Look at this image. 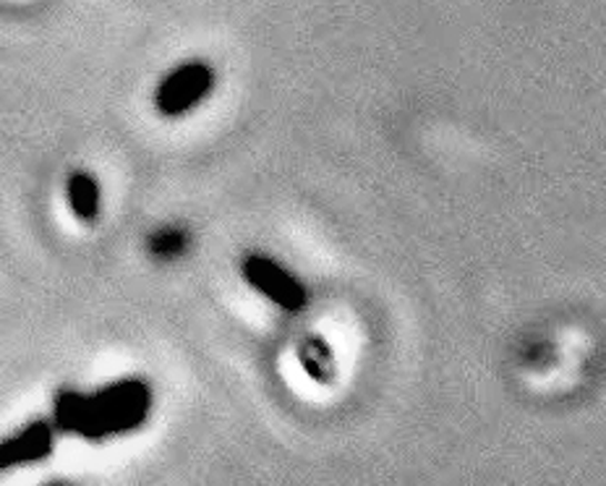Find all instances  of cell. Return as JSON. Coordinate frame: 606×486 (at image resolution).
Segmentation results:
<instances>
[{"instance_id": "cell-1", "label": "cell", "mask_w": 606, "mask_h": 486, "mask_svg": "<svg viewBox=\"0 0 606 486\" xmlns=\"http://www.w3.org/2000/svg\"><path fill=\"white\" fill-rule=\"evenodd\" d=\"M152 408V393L144 382L123 379L94 395L65 393L55 403L58 426L90 439L137 429Z\"/></svg>"}, {"instance_id": "cell-2", "label": "cell", "mask_w": 606, "mask_h": 486, "mask_svg": "<svg viewBox=\"0 0 606 486\" xmlns=\"http://www.w3.org/2000/svg\"><path fill=\"white\" fill-rule=\"evenodd\" d=\"M241 275L256 293H262L264 298L272 304L285 308V312H301L306 306L309 293L303 288V283L293 275L291 270H285L283 264L262 254H251L241 264Z\"/></svg>"}, {"instance_id": "cell-3", "label": "cell", "mask_w": 606, "mask_h": 486, "mask_svg": "<svg viewBox=\"0 0 606 486\" xmlns=\"http://www.w3.org/2000/svg\"><path fill=\"white\" fill-rule=\"evenodd\" d=\"M212 87L214 73L210 65L183 63L160 81L154 102H158L160 115L181 118L191 113L196 105H202V100L212 92Z\"/></svg>"}, {"instance_id": "cell-4", "label": "cell", "mask_w": 606, "mask_h": 486, "mask_svg": "<svg viewBox=\"0 0 606 486\" xmlns=\"http://www.w3.org/2000/svg\"><path fill=\"white\" fill-rule=\"evenodd\" d=\"M53 453V432L48 424H32L17 437L3 445V466H17V463L42 460Z\"/></svg>"}, {"instance_id": "cell-5", "label": "cell", "mask_w": 606, "mask_h": 486, "mask_svg": "<svg viewBox=\"0 0 606 486\" xmlns=\"http://www.w3.org/2000/svg\"><path fill=\"white\" fill-rule=\"evenodd\" d=\"M65 199H69V207L79 223H94L100 217L102 194L94 175L84 171L73 173L69 183H65Z\"/></svg>"}, {"instance_id": "cell-6", "label": "cell", "mask_w": 606, "mask_h": 486, "mask_svg": "<svg viewBox=\"0 0 606 486\" xmlns=\"http://www.w3.org/2000/svg\"><path fill=\"white\" fill-rule=\"evenodd\" d=\"M301 364L306 374H312L314 379H330L332 369H335V361H332L330 345L320 341V337H309L306 343L301 345Z\"/></svg>"}]
</instances>
